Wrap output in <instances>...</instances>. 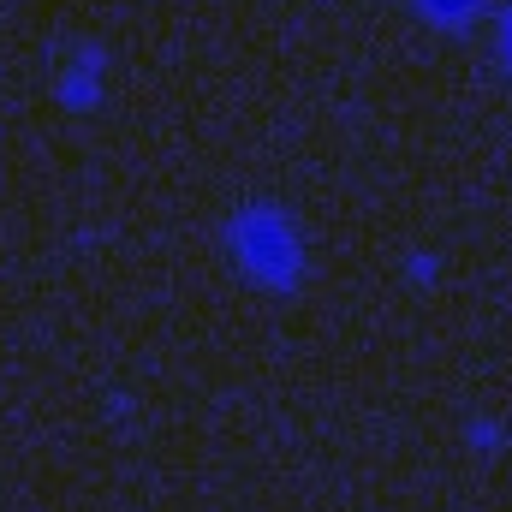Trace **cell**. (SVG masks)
I'll return each instance as SVG.
<instances>
[{"mask_svg":"<svg viewBox=\"0 0 512 512\" xmlns=\"http://www.w3.org/2000/svg\"><path fill=\"white\" fill-rule=\"evenodd\" d=\"M501 54H507V66H512V6L501 12Z\"/></svg>","mask_w":512,"mask_h":512,"instance_id":"cell-2","label":"cell"},{"mask_svg":"<svg viewBox=\"0 0 512 512\" xmlns=\"http://www.w3.org/2000/svg\"><path fill=\"white\" fill-rule=\"evenodd\" d=\"M423 6H429V12H435V18H459V12H465V6H471V0H423Z\"/></svg>","mask_w":512,"mask_h":512,"instance_id":"cell-1","label":"cell"}]
</instances>
